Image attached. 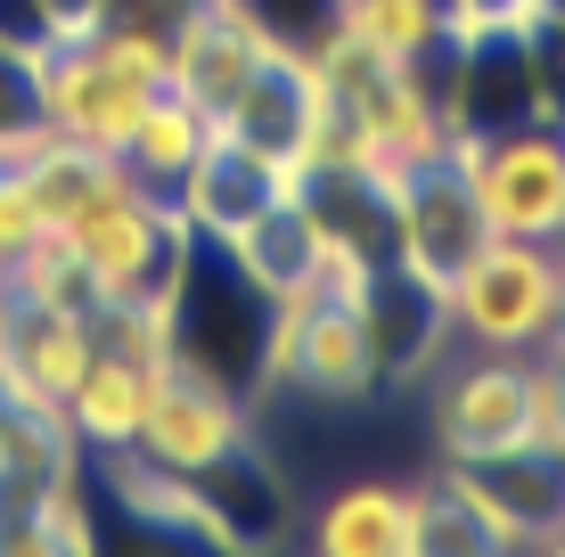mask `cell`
I'll return each mask as SVG.
<instances>
[{
    "label": "cell",
    "instance_id": "cell-1",
    "mask_svg": "<svg viewBox=\"0 0 565 557\" xmlns=\"http://www.w3.org/2000/svg\"><path fill=\"white\" fill-rule=\"evenodd\" d=\"M57 246H66L74 279H83V303L107 312V303H140L156 287H172V271H181V255H189V222H181L172 197L140 189L115 164L107 181L57 222Z\"/></svg>",
    "mask_w": 565,
    "mask_h": 557
},
{
    "label": "cell",
    "instance_id": "cell-2",
    "mask_svg": "<svg viewBox=\"0 0 565 557\" xmlns=\"http://www.w3.org/2000/svg\"><path fill=\"white\" fill-rule=\"evenodd\" d=\"M557 303H565V255L533 238H483L443 279L459 353H550Z\"/></svg>",
    "mask_w": 565,
    "mask_h": 557
},
{
    "label": "cell",
    "instance_id": "cell-3",
    "mask_svg": "<svg viewBox=\"0 0 565 557\" xmlns=\"http://www.w3.org/2000/svg\"><path fill=\"white\" fill-rule=\"evenodd\" d=\"M459 172L492 238L565 246V124L557 115H524L509 131L459 140Z\"/></svg>",
    "mask_w": 565,
    "mask_h": 557
},
{
    "label": "cell",
    "instance_id": "cell-4",
    "mask_svg": "<svg viewBox=\"0 0 565 557\" xmlns=\"http://www.w3.org/2000/svg\"><path fill=\"white\" fill-rule=\"evenodd\" d=\"M541 443V353H451L435 369L443 468H483Z\"/></svg>",
    "mask_w": 565,
    "mask_h": 557
},
{
    "label": "cell",
    "instance_id": "cell-5",
    "mask_svg": "<svg viewBox=\"0 0 565 557\" xmlns=\"http://www.w3.org/2000/svg\"><path fill=\"white\" fill-rule=\"evenodd\" d=\"M33 83H42V124L57 140H74V148H99V157H115V148L131 140L140 107L156 99V90H140L131 74H115L83 33H57V42L33 57Z\"/></svg>",
    "mask_w": 565,
    "mask_h": 557
},
{
    "label": "cell",
    "instance_id": "cell-6",
    "mask_svg": "<svg viewBox=\"0 0 565 557\" xmlns=\"http://www.w3.org/2000/svg\"><path fill=\"white\" fill-rule=\"evenodd\" d=\"M131 451H140L148 468H172V475L198 484L205 468H222L230 451H246V394H230L222 377L172 361L156 401H148V418H140V435H131Z\"/></svg>",
    "mask_w": 565,
    "mask_h": 557
},
{
    "label": "cell",
    "instance_id": "cell-7",
    "mask_svg": "<svg viewBox=\"0 0 565 557\" xmlns=\"http://www.w3.org/2000/svg\"><path fill=\"white\" fill-rule=\"evenodd\" d=\"M270 57H279V42H270V25L246 0H198V9L172 25V83L164 90H181L205 124H222L230 99L255 83Z\"/></svg>",
    "mask_w": 565,
    "mask_h": 557
},
{
    "label": "cell",
    "instance_id": "cell-8",
    "mask_svg": "<svg viewBox=\"0 0 565 557\" xmlns=\"http://www.w3.org/2000/svg\"><path fill=\"white\" fill-rule=\"evenodd\" d=\"M361 320H369V353H377V386H418V377H435L443 361L459 353L443 287L402 271V263H377V271H369Z\"/></svg>",
    "mask_w": 565,
    "mask_h": 557
},
{
    "label": "cell",
    "instance_id": "cell-9",
    "mask_svg": "<svg viewBox=\"0 0 565 557\" xmlns=\"http://www.w3.org/2000/svg\"><path fill=\"white\" fill-rule=\"evenodd\" d=\"M492 238L476 214V197H467V172H459V148L443 164H426L402 181V197H394V263L402 271H418V279H451L476 246Z\"/></svg>",
    "mask_w": 565,
    "mask_h": 557
},
{
    "label": "cell",
    "instance_id": "cell-10",
    "mask_svg": "<svg viewBox=\"0 0 565 557\" xmlns=\"http://www.w3.org/2000/svg\"><path fill=\"white\" fill-rule=\"evenodd\" d=\"M172 361H148V353H124V344H99L90 353V369L74 377V394L57 401L66 410V435L83 443V459H107V451H131V435H140L156 386H164Z\"/></svg>",
    "mask_w": 565,
    "mask_h": 557
},
{
    "label": "cell",
    "instance_id": "cell-11",
    "mask_svg": "<svg viewBox=\"0 0 565 557\" xmlns=\"http://www.w3.org/2000/svg\"><path fill=\"white\" fill-rule=\"evenodd\" d=\"M303 533L328 557H418V484L353 475L303 516Z\"/></svg>",
    "mask_w": 565,
    "mask_h": 557
},
{
    "label": "cell",
    "instance_id": "cell-12",
    "mask_svg": "<svg viewBox=\"0 0 565 557\" xmlns=\"http://www.w3.org/2000/svg\"><path fill=\"white\" fill-rule=\"evenodd\" d=\"M90 353H99V320H90V303H50V312H17L9 344H0V386L17 401H66L74 377L90 369Z\"/></svg>",
    "mask_w": 565,
    "mask_h": 557
},
{
    "label": "cell",
    "instance_id": "cell-13",
    "mask_svg": "<svg viewBox=\"0 0 565 557\" xmlns=\"http://www.w3.org/2000/svg\"><path fill=\"white\" fill-rule=\"evenodd\" d=\"M205 140H213L205 115L189 107L181 90H156L140 107V124H131V140L115 148V164H124L140 189H156V197H181V181H189V164L205 157Z\"/></svg>",
    "mask_w": 565,
    "mask_h": 557
},
{
    "label": "cell",
    "instance_id": "cell-14",
    "mask_svg": "<svg viewBox=\"0 0 565 557\" xmlns=\"http://www.w3.org/2000/svg\"><path fill=\"white\" fill-rule=\"evenodd\" d=\"M337 25H353L385 66H426V57L451 50V17H443V0H344Z\"/></svg>",
    "mask_w": 565,
    "mask_h": 557
},
{
    "label": "cell",
    "instance_id": "cell-15",
    "mask_svg": "<svg viewBox=\"0 0 565 557\" xmlns=\"http://www.w3.org/2000/svg\"><path fill=\"white\" fill-rule=\"evenodd\" d=\"M541 443L565 459V353H541Z\"/></svg>",
    "mask_w": 565,
    "mask_h": 557
},
{
    "label": "cell",
    "instance_id": "cell-16",
    "mask_svg": "<svg viewBox=\"0 0 565 557\" xmlns=\"http://www.w3.org/2000/svg\"><path fill=\"white\" fill-rule=\"evenodd\" d=\"M9 329H17V303H9V287H0V344H9Z\"/></svg>",
    "mask_w": 565,
    "mask_h": 557
},
{
    "label": "cell",
    "instance_id": "cell-17",
    "mask_svg": "<svg viewBox=\"0 0 565 557\" xmlns=\"http://www.w3.org/2000/svg\"><path fill=\"white\" fill-rule=\"evenodd\" d=\"M557 255H565V246H557ZM550 353H565V303H557V336H550Z\"/></svg>",
    "mask_w": 565,
    "mask_h": 557
},
{
    "label": "cell",
    "instance_id": "cell-18",
    "mask_svg": "<svg viewBox=\"0 0 565 557\" xmlns=\"http://www.w3.org/2000/svg\"><path fill=\"white\" fill-rule=\"evenodd\" d=\"M550 549H565V525H557V542H550Z\"/></svg>",
    "mask_w": 565,
    "mask_h": 557
},
{
    "label": "cell",
    "instance_id": "cell-19",
    "mask_svg": "<svg viewBox=\"0 0 565 557\" xmlns=\"http://www.w3.org/2000/svg\"><path fill=\"white\" fill-rule=\"evenodd\" d=\"M337 9H344V0H337Z\"/></svg>",
    "mask_w": 565,
    "mask_h": 557
}]
</instances>
